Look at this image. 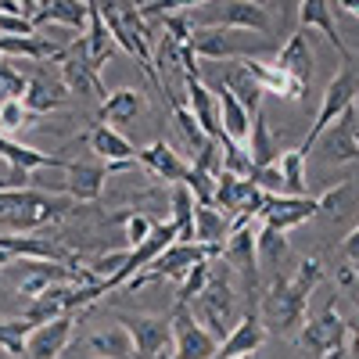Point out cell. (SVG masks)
<instances>
[{
    "label": "cell",
    "instance_id": "1",
    "mask_svg": "<svg viewBox=\"0 0 359 359\" xmlns=\"http://www.w3.org/2000/svg\"><path fill=\"white\" fill-rule=\"evenodd\" d=\"M69 194H50L43 187H0V226L8 233H36L72 212Z\"/></svg>",
    "mask_w": 359,
    "mask_h": 359
},
{
    "label": "cell",
    "instance_id": "2",
    "mask_svg": "<svg viewBox=\"0 0 359 359\" xmlns=\"http://www.w3.org/2000/svg\"><path fill=\"white\" fill-rule=\"evenodd\" d=\"M101 8V18L108 25L111 33V43L123 47L133 62L144 69L147 83H151L158 90V76H155V62H151V40H155V25L147 22L133 4H126V0H97Z\"/></svg>",
    "mask_w": 359,
    "mask_h": 359
},
{
    "label": "cell",
    "instance_id": "3",
    "mask_svg": "<svg viewBox=\"0 0 359 359\" xmlns=\"http://www.w3.org/2000/svg\"><path fill=\"white\" fill-rule=\"evenodd\" d=\"M187 309L194 313V320H198L216 341H223V338L230 334V327L241 320V313H237V294H233L230 269H223V273H219L216 259H212V277H208V284L194 294V302H191Z\"/></svg>",
    "mask_w": 359,
    "mask_h": 359
},
{
    "label": "cell",
    "instance_id": "4",
    "mask_svg": "<svg viewBox=\"0 0 359 359\" xmlns=\"http://www.w3.org/2000/svg\"><path fill=\"white\" fill-rule=\"evenodd\" d=\"M309 298L302 287H298L291 277H273L269 287L262 291V302H259V316L266 323V331H277V334H298L302 323L309 320Z\"/></svg>",
    "mask_w": 359,
    "mask_h": 359
},
{
    "label": "cell",
    "instance_id": "5",
    "mask_svg": "<svg viewBox=\"0 0 359 359\" xmlns=\"http://www.w3.org/2000/svg\"><path fill=\"white\" fill-rule=\"evenodd\" d=\"M187 47L198 54V62H245L269 50L266 36L248 29H191Z\"/></svg>",
    "mask_w": 359,
    "mask_h": 359
},
{
    "label": "cell",
    "instance_id": "6",
    "mask_svg": "<svg viewBox=\"0 0 359 359\" xmlns=\"http://www.w3.org/2000/svg\"><path fill=\"white\" fill-rule=\"evenodd\" d=\"M187 18L191 29H248V33L273 29L266 4H255V0H205L187 11Z\"/></svg>",
    "mask_w": 359,
    "mask_h": 359
},
{
    "label": "cell",
    "instance_id": "7",
    "mask_svg": "<svg viewBox=\"0 0 359 359\" xmlns=\"http://www.w3.org/2000/svg\"><path fill=\"white\" fill-rule=\"evenodd\" d=\"M223 245H201V241H172L151 266H144L137 277H130L123 284V291H137L144 284H155V280H180L191 273V266L205 262V259H219Z\"/></svg>",
    "mask_w": 359,
    "mask_h": 359
},
{
    "label": "cell",
    "instance_id": "8",
    "mask_svg": "<svg viewBox=\"0 0 359 359\" xmlns=\"http://www.w3.org/2000/svg\"><path fill=\"white\" fill-rule=\"evenodd\" d=\"M355 97H359V79H355V72L352 69H341L331 83H327V90H323V97H320V111H316V123L309 126V133H306V140H302V147L298 151H313V144H316V137L334 123V118L348 108V104H355Z\"/></svg>",
    "mask_w": 359,
    "mask_h": 359
},
{
    "label": "cell",
    "instance_id": "9",
    "mask_svg": "<svg viewBox=\"0 0 359 359\" xmlns=\"http://www.w3.org/2000/svg\"><path fill=\"white\" fill-rule=\"evenodd\" d=\"M169 320H172V341H169L172 359H216L219 341L194 320L187 306H172Z\"/></svg>",
    "mask_w": 359,
    "mask_h": 359
},
{
    "label": "cell",
    "instance_id": "10",
    "mask_svg": "<svg viewBox=\"0 0 359 359\" xmlns=\"http://www.w3.org/2000/svg\"><path fill=\"white\" fill-rule=\"evenodd\" d=\"M313 147L320 151V162H327V165L355 162L359 158V111H355V104H348L334 123L316 137Z\"/></svg>",
    "mask_w": 359,
    "mask_h": 359
},
{
    "label": "cell",
    "instance_id": "11",
    "mask_svg": "<svg viewBox=\"0 0 359 359\" xmlns=\"http://www.w3.org/2000/svg\"><path fill=\"white\" fill-rule=\"evenodd\" d=\"M348 341V320L338 313V302H331L316 320H306L302 331H298V348L323 355L331 348H341Z\"/></svg>",
    "mask_w": 359,
    "mask_h": 359
},
{
    "label": "cell",
    "instance_id": "12",
    "mask_svg": "<svg viewBox=\"0 0 359 359\" xmlns=\"http://www.w3.org/2000/svg\"><path fill=\"white\" fill-rule=\"evenodd\" d=\"M118 327L130 334L137 359H155L162 348H169L172 341V320L165 316H118Z\"/></svg>",
    "mask_w": 359,
    "mask_h": 359
},
{
    "label": "cell",
    "instance_id": "13",
    "mask_svg": "<svg viewBox=\"0 0 359 359\" xmlns=\"http://www.w3.org/2000/svg\"><path fill=\"white\" fill-rule=\"evenodd\" d=\"M212 205L219 212L233 216H259V205H262V191L252 184L248 176H233V172H219L216 176V194Z\"/></svg>",
    "mask_w": 359,
    "mask_h": 359
},
{
    "label": "cell",
    "instance_id": "14",
    "mask_svg": "<svg viewBox=\"0 0 359 359\" xmlns=\"http://www.w3.org/2000/svg\"><path fill=\"white\" fill-rule=\"evenodd\" d=\"M259 216H262V223L287 233V230L302 226L316 216V198H309V194H262Z\"/></svg>",
    "mask_w": 359,
    "mask_h": 359
},
{
    "label": "cell",
    "instance_id": "15",
    "mask_svg": "<svg viewBox=\"0 0 359 359\" xmlns=\"http://www.w3.org/2000/svg\"><path fill=\"white\" fill-rule=\"evenodd\" d=\"M57 76H62V83H65L69 94H76V97H83V101H90V104H101V101L108 97V90H104V83H101V72L90 69L86 57H83L76 47H69V54L57 62Z\"/></svg>",
    "mask_w": 359,
    "mask_h": 359
},
{
    "label": "cell",
    "instance_id": "16",
    "mask_svg": "<svg viewBox=\"0 0 359 359\" xmlns=\"http://www.w3.org/2000/svg\"><path fill=\"white\" fill-rule=\"evenodd\" d=\"M76 323H79V313H65V316H57L50 323L33 327V334H29V341H25V355L29 359H57L65 352V345L72 341Z\"/></svg>",
    "mask_w": 359,
    "mask_h": 359
},
{
    "label": "cell",
    "instance_id": "17",
    "mask_svg": "<svg viewBox=\"0 0 359 359\" xmlns=\"http://www.w3.org/2000/svg\"><path fill=\"white\" fill-rule=\"evenodd\" d=\"M108 165L104 162H69L65 165V184L62 191L76 201V205H90L104 194V184H108Z\"/></svg>",
    "mask_w": 359,
    "mask_h": 359
},
{
    "label": "cell",
    "instance_id": "18",
    "mask_svg": "<svg viewBox=\"0 0 359 359\" xmlns=\"http://www.w3.org/2000/svg\"><path fill=\"white\" fill-rule=\"evenodd\" d=\"M137 165H144L155 180H165V184H184V176L191 172V162L180 155L169 140H155L147 147H137Z\"/></svg>",
    "mask_w": 359,
    "mask_h": 359
},
{
    "label": "cell",
    "instance_id": "19",
    "mask_svg": "<svg viewBox=\"0 0 359 359\" xmlns=\"http://www.w3.org/2000/svg\"><path fill=\"white\" fill-rule=\"evenodd\" d=\"M266 323H262V316H259V309H248L241 320H237L233 327H230V334L219 341V348H216V359H237V355H255L259 352V345L266 341Z\"/></svg>",
    "mask_w": 359,
    "mask_h": 359
},
{
    "label": "cell",
    "instance_id": "20",
    "mask_svg": "<svg viewBox=\"0 0 359 359\" xmlns=\"http://www.w3.org/2000/svg\"><path fill=\"white\" fill-rule=\"evenodd\" d=\"M184 94H187V111L198 118V126L205 130V137H219L223 130H219V101H216V90L212 86H205L201 83V76L198 72H191V76H184Z\"/></svg>",
    "mask_w": 359,
    "mask_h": 359
},
{
    "label": "cell",
    "instance_id": "21",
    "mask_svg": "<svg viewBox=\"0 0 359 359\" xmlns=\"http://www.w3.org/2000/svg\"><path fill=\"white\" fill-rule=\"evenodd\" d=\"M65 97H69V90H65L62 76H50V72H43V69H36V72L25 76L22 104L33 111V115H47V111H54V108H62Z\"/></svg>",
    "mask_w": 359,
    "mask_h": 359
},
{
    "label": "cell",
    "instance_id": "22",
    "mask_svg": "<svg viewBox=\"0 0 359 359\" xmlns=\"http://www.w3.org/2000/svg\"><path fill=\"white\" fill-rule=\"evenodd\" d=\"M90 11H86V36H79L72 47L86 57V65L90 69H104V62L111 57V33H108V25L101 18V8H97V0H86Z\"/></svg>",
    "mask_w": 359,
    "mask_h": 359
},
{
    "label": "cell",
    "instance_id": "23",
    "mask_svg": "<svg viewBox=\"0 0 359 359\" xmlns=\"http://www.w3.org/2000/svg\"><path fill=\"white\" fill-rule=\"evenodd\" d=\"M298 25L302 29H316V33L327 36V43H331L341 57H345V65H352V54L338 33V25H334V8H331V0H298Z\"/></svg>",
    "mask_w": 359,
    "mask_h": 359
},
{
    "label": "cell",
    "instance_id": "24",
    "mask_svg": "<svg viewBox=\"0 0 359 359\" xmlns=\"http://www.w3.org/2000/svg\"><path fill=\"white\" fill-rule=\"evenodd\" d=\"M313 47H309V40H306V29H298V33L280 47V54L273 57V65L287 76V79H294V83H302V86H309V79H313Z\"/></svg>",
    "mask_w": 359,
    "mask_h": 359
},
{
    "label": "cell",
    "instance_id": "25",
    "mask_svg": "<svg viewBox=\"0 0 359 359\" xmlns=\"http://www.w3.org/2000/svg\"><path fill=\"white\" fill-rule=\"evenodd\" d=\"M0 158L8 162V169H18V172H36V169H62L65 172V158L57 155H47V151H36L15 137H0Z\"/></svg>",
    "mask_w": 359,
    "mask_h": 359
},
{
    "label": "cell",
    "instance_id": "26",
    "mask_svg": "<svg viewBox=\"0 0 359 359\" xmlns=\"http://www.w3.org/2000/svg\"><path fill=\"white\" fill-rule=\"evenodd\" d=\"M86 11H90L86 0H40L33 22H36V29L65 25V29H72V33H83L86 29Z\"/></svg>",
    "mask_w": 359,
    "mask_h": 359
},
{
    "label": "cell",
    "instance_id": "27",
    "mask_svg": "<svg viewBox=\"0 0 359 359\" xmlns=\"http://www.w3.org/2000/svg\"><path fill=\"white\" fill-rule=\"evenodd\" d=\"M245 151H248V158H252V169L273 165V162L280 158V140L273 137V130H269L266 111H262V108L252 115V130H248V144H245Z\"/></svg>",
    "mask_w": 359,
    "mask_h": 359
},
{
    "label": "cell",
    "instance_id": "28",
    "mask_svg": "<svg viewBox=\"0 0 359 359\" xmlns=\"http://www.w3.org/2000/svg\"><path fill=\"white\" fill-rule=\"evenodd\" d=\"M144 111V97L137 94V90L130 86H118L111 90V94L97 104V115L104 126H123V123H133V118Z\"/></svg>",
    "mask_w": 359,
    "mask_h": 359
},
{
    "label": "cell",
    "instance_id": "29",
    "mask_svg": "<svg viewBox=\"0 0 359 359\" xmlns=\"http://www.w3.org/2000/svg\"><path fill=\"white\" fill-rule=\"evenodd\" d=\"M216 101H219V130H223V137H230L233 144H248L252 111L237 101L230 90H216Z\"/></svg>",
    "mask_w": 359,
    "mask_h": 359
},
{
    "label": "cell",
    "instance_id": "30",
    "mask_svg": "<svg viewBox=\"0 0 359 359\" xmlns=\"http://www.w3.org/2000/svg\"><path fill=\"white\" fill-rule=\"evenodd\" d=\"M90 147H94V155L101 162H137V147L118 133L115 126H94V133H90Z\"/></svg>",
    "mask_w": 359,
    "mask_h": 359
},
{
    "label": "cell",
    "instance_id": "31",
    "mask_svg": "<svg viewBox=\"0 0 359 359\" xmlns=\"http://www.w3.org/2000/svg\"><path fill=\"white\" fill-rule=\"evenodd\" d=\"M230 233V216L216 205H194V241L201 245H223Z\"/></svg>",
    "mask_w": 359,
    "mask_h": 359
},
{
    "label": "cell",
    "instance_id": "32",
    "mask_svg": "<svg viewBox=\"0 0 359 359\" xmlns=\"http://www.w3.org/2000/svg\"><path fill=\"white\" fill-rule=\"evenodd\" d=\"M255 259L266 269H277L287 259V233L277 230V226H269V223H262L255 230Z\"/></svg>",
    "mask_w": 359,
    "mask_h": 359
},
{
    "label": "cell",
    "instance_id": "33",
    "mask_svg": "<svg viewBox=\"0 0 359 359\" xmlns=\"http://www.w3.org/2000/svg\"><path fill=\"white\" fill-rule=\"evenodd\" d=\"M86 348L94 352L97 359H137L133 341H130V334L123 331V327H111V331H97V334H90Z\"/></svg>",
    "mask_w": 359,
    "mask_h": 359
},
{
    "label": "cell",
    "instance_id": "34",
    "mask_svg": "<svg viewBox=\"0 0 359 359\" xmlns=\"http://www.w3.org/2000/svg\"><path fill=\"white\" fill-rule=\"evenodd\" d=\"M306 151H298V147H291V151H280L277 158V169L284 176V194H306Z\"/></svg>",
    "mask_w": 359,
    "mask_h": 359
},
{
    "label": "cell",
    "instance_id": "35",
    "mask_svg": "<svg viewBox=\"0 0 359 359\" xmlns=\"http://www.w3.org/2000/svg\"><path fill=\"white\" fill-rule=\"evenodd\" d=\"M33 334V323L25 316H15V320H0V348H4L11 359H22L25 355V341Z\"/></svg>",
    "mask_w": 359,
    "mask_h": 359
},
{
    "label": "cell",
    "instance_id": "36",
    "mask_svg": "<svg viewBox=\"0 0 359 359\" xmlns=\"http://www.w3.org/2000/svg\"><path fill=\"white\" fill-rule=\"evenodd\" d=\"M172 104V123H176V130H180V137H184V144L191 147V151H201V147L208 144V140H212V137H205V130L198 126V118L187 111V104L184 101H169Z\"/></svg>",
    "mask_w": 359,
    "mask_h": 359
},
{
    "label": "cell",
    "instance_id": "37",
    "mask_svg": "<svg viewBox=\"0 0 359 359\" xmlns=\"http://www.w3.org/2000/svg\"><path fill=\"white\" fill-rule=\"evenodd\" d=\"M36 118L40 115H33L22 101H4L0 104V137H18L22 130L36 126Z\"/></svg>",
    "mask_w": 359,
    "mask_h": 359
},
{
    "label": "cell",
    "instance_id": "38",
    "mask_svg": "<svg viewBox=\"0 0 359 359\" xmlns=\"http://www.w3.org/2000/svg\"><path fill=\"white\" fill-rule=\"evenodd\" d=\"M208 277H212V259H205V262L191 266V273H187V277H180L176 302H172V306H191V302H194V294L208 284Z\"/></svg>",
    "mask_w": 359,
    "mask_h": 359
},
{
    "label": "cell",
    "instance_id": "39",
    "mask_svg": "<svg viewBox=\"0 0 359 359\" xmlns=\"http://www.w3.org/2000/svg\"><path fill=\"white\" fill-rule=\"evenodd\" d=\"M352 198H355V187H352V184H338V187H331L327 194H320V198H316V212L338 219V216L345 212V208L352 205Z\"/></svg>",
    "mask_w": 359,
    "mask_h": 359
},
{
    "label": "cell",
    "instance_id": "40",
    "mask_svg": "<svg viewBox=\"0 0 359 359\" xmlns=\"http://www.w3.org/2000/svg\"><path fill=\"white\" fill-rule=\"evenodd\" d=\"M184 184L191 187V194H194V201H198V205H212V194H216V176L208 172V169H201V165H194V162H191V172L184 176Z\"/></svg>",
    "mask_w": 359,
    "mask_h": 359
},
{
    "label": "cell",
    "instance_id": "41",
    "mask_svg": "<svg viewBox=\"0 0 359 359\" xmlns=\"http://www.w3.org/2000/svg\"><path fill=\"white\" fill-rule=\"evenodd\" d=\"M25 94V72L8 65V57H0V104L4 101H22Z\"/></svg>",
    "mask_w": 359,
    "mask_h": 359
},
{
    "label": "cell",
    "instance_id": "42",
    "mask_svg": "<svg viewBox=\"0 0 359 359\" xmlns=\"http://www.w3.org/2000/svg\"><path fill=\"white\" fill-rule=\"evenodd\" d=\"M158 219H151V216H144V212H126L123 216V237H126V248H137L147 233H151V226H155Z\"/></svg>",
    "mask_w": 359,
    "mask_h": 359
},
{
    "label": "cell",
    "instance_id": "43",
    "mask_svg": "<svg viewBox=\"0 0 359 359\" xmlns=\"http://www.w3.org/2000/svg\"><path fill=\"white\" fill-rule=\"evenodd\" d=\"M126 255H130V248H123V252H108V255H97V259H90V262H86V269L94 273V280H111V277L118 273V269H123Z\"/></svg>",
    "mask_w": 359,
    "mask_h": 359
},
{
    "label": "cell",
    "instance_id": "44",
    "mask_svg": "<svg viewBox=\"0 0 359 359\" xmlns=\"http://www.w3.org/2000/svg\"><path fill=\"white\" fill-rule=\"evenodd\" d=\"M287 277L302 287L306 294H313V291L320 287V280H323V262H320V259H306V262H298L294 273H287Z\"/></svg>",
    "mask_w": 359,
    "mask_h": 359
},
{
    "label": "cell",
    "instance_id": "45",
    "mask_svg": "<svg viewBox=\"0 0 359 359\" xmlns=\"http://www.w3.org/2000/svg\"><path fill=\"white\" fill-rule=\"evenodd\" d=\"M36 22L18 11H0V36H33Z\"/></svg>",
    "mask_w": 359,
    "mask_h": 359
},
{
    "label": "cell",
    "instance_id": "46",
    "mask_svg": "<svg viewBox=\"0 0 359 359\" xmlns=\"http://www.w3.org/2000/svg\"><path fill=\"white\" fill-rule=\"evenodd\" d=\"M248 180H252L262 194H284V176H280L277 162H273V165H262V169H252Z\"/></svg>",
    "mask_w": 359,
    "mask_h": 359
},
{
    "label": "cell",
    "instance_id": "47",
    "mask_svg": "<svg viewBox=\"0 0 359 359\" xmlns=\"http://www.w3.org/2000/svg\"><path fill=\"white\" fill-rule=\"evenodd\" d=\"M341 252H345V259L352 262V259H359V223L348 230V237L341 241Z\"/></svg>",
    "mask_w": 359,
    "mask_h": 359
},
{
    "label": "cell",
    "instance_id": "48",
    "mask_svg": "<svg viewBox=\"0 0 359 359\" xmlns=\"http://www.w3.org/2000/svg\"><path fill=\"white\" fill-rule=\"evenodd\" d=\"M15 4H18V11H22L25 18H33L36 8H40V0H15Z\"/></svg>",
    "mask_w": 359,
    "mask_h": 359
},
{
    "label": "cell",
    "instance_id": "49",
    "mask_svg": "<svg viewBox=\"0 0 359 359\" xmlns=\"http://www.w3.org/2000/svg\"><path fill=\"white\" fill-rule=\"evenodd\" d=\"M338 8H341V11H348V15L359 22V0H338Z\"/></svg>",
    "mask_w": 359,
    "mask_h": 359
},
{
    "label": "cell",
    "instance_id": "50",
    "mask_svg": "<svg viewBox=\"0 0 359 359\" xmlns=\"http://www.w3.org/2000/svg\"><path fill=\"white\" fill-rule=\"evenodd\" d=\"M11 262H15V255H11V252H0V269L11 266Z\"/></svg>",
    "mask_w": 359,
    "mask_h": 359
},
{
    "label": "cell",
    "instance_id": "51",
    "mask_svg": "<svg viewBox=\"0 0 359 359\" xmlns=\"http://www.w3.org/2000/svg\"><path fill=\"white\" fill-rule=\"evenodd\" d=\"M348 269H352V277L359 280V259H352V266H348Z\"/></svg>",
    "mask_w": 359,
    "mask_h": 359
},
{
    "label": "cell",
    "instance_id": "52",
    "mask_svg": "<svg viewBox=\"0 0 359 359\" xmlns=\"http://www.w3.org/2000/svg\"><path fill=\"white\" fill-rule=\"evenodd\" d=\"M155 359H172V355H169V348H162V352H158Z\"/></svg>",
    "mask_w": 359,
    "mask_h": 359
},
{
    "label": "cell",
    "instance_id": "53",
    "mask_svg": "<svg viewBox=\"0 0 359 359\" xmlns=\"http://www.w3.org/2000/svg\"><path fill=\"white\" fill-rule=\"evenodd\" d=\"M237 359H252V355H237Z\"/></svg>",
    "mask_w": 359,
    "mask_h": 359
},
{
    "label": "cell",
    "instance_id": "54",
    "mask_svg": "<svg viewBox=\"0 0 359 359\" xmlns=\"http://www.w3.org/2000/svg\"><path fill=\"white\" fill-rule=\"evenodd\" d=\"M255 4H266V0H255Z\"/></svg>",
    "mask_w": 359,
    "mask_h": 359
}]
</instances>
